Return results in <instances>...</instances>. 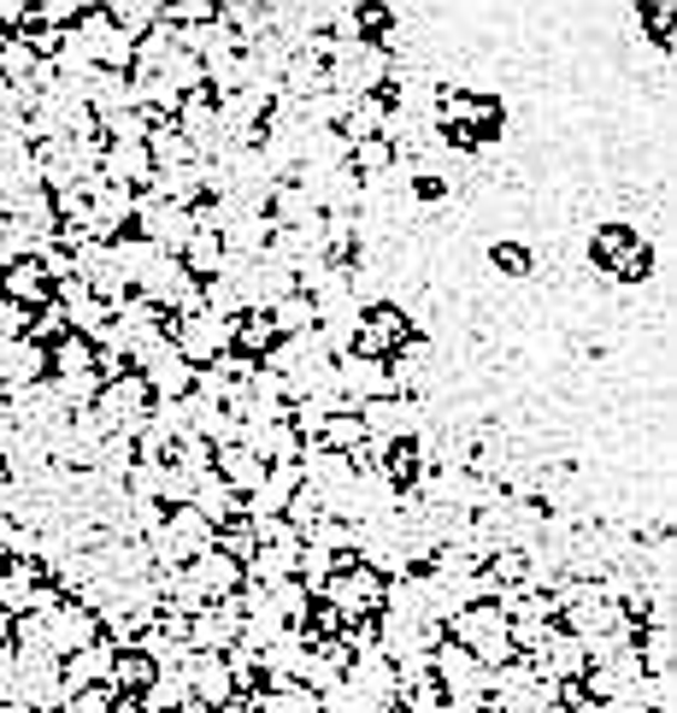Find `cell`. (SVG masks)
<instances>
[{
    "mask_svg": "<svg viewBox=\"0 0 677 713\" xmlns=\"http://www.w3.org/2000/svg\"><path fill=\"white\" fill-rule=\"evenodd\" d=\"M330 371H336V384H342L348 412L366 407V401H378V396H389V366L371 360V354H353V348H348L342 360H330Z\"/></svg>",
    "mask_w": 677,
    "mask_h": 713,
    "instance_id": "7",
    "label": "cell"
},
{
    "mask_svg": "<svg viewBox=\"0 0 677 713\" xmlns=\"http://www.w3.org/2000/svg\"><path fill=\"white\" fill-rule=\"evenodd\" d=\"M560 625L554 619H513V625H506V636H513V654L524 649V661H531V654H542V643H548Z\"/></svg>",
    "mask_w": 677,
    "mask_h": 713,
    "instance_id": "36",
    "label": "cell"
},
{
    "mask_svg": "<svg viewBox=\"0 0 677 713\" xmlns=\"http://www.w3.org/2000/svg\"><path fill=\"white\" fill-rule=\"evenodd\" d=\"M325 448H336V455H353V448L366 442V430H360V419H353V412H336V419L325 425V437H318Z\"/></svg>",
    "mask_w": 677,
    "mask_h": 713,
    "instance_id": "37",
    "label": "cell"
},
{
    "mask_svg": "<svg viewBox=\"0 0 677 713\" xmlns=\"http://www.w3.org/2000/svg\"><path fill=\"white\" fill-rule=\"evenodd\" d=\"M130 224H136V236L142 242H154L160 254H183L189 248V236H195V218H189V206H172V201H160V195H136V213H130Z\"/></svg>",
    "mask_w": 677,
    "mask_h": 713,
    "instance_id": "1",
    "label": "cell"
},
{
    "mask_svg": "<svg viewBox=\"0 0 677 713\" xmlns=\"http://www.w3.org/2000/svg\"><path fill=\"white\" fill-rule=\"evenodd\" d=\"M183 684H189V702L195 707H230L236 702V684H230V666H224V654H189L183 661Z\"/></svg>",
    "mask_w": 677,
    "mask_h": 713,
    "instance_id": "8",
    "label": "cell"
},
{
    "mask_svg": "<svg viewBox=\"0 0 677 713\" xmlns=\"http://www.w3.org/2000/svg\"><path fill=\"white\" fill-rule=\"evenodd\" d=\"M401 330H407V313H401V307H371L366 325H360V336H353V354H371V360H383V348L401 343Z\"/></svg>",
    "mask_w": 677,
    "mask_h": 713,
    "instance_id": "21",
    "label": "cell"
},
{
    "mask_svg": "<svg viewBox=\"0 0 677 713\" xmlns=\"http://www.w3.org/2000/svg\"><path fill=\"white\" fill-rule=\"evenodd\" d=\"M183 578L201 590V602H230V595L242 590V567L230 554H218V549H201L189 567H183Z\"/></svg>",
    "mask_w": 677,
    "mask_h": 713,
    "instance_id": "10",
    "label": "cell"
},
{
    "mask_svg": "<svg viewBox=\"0 0 677 713\" xmlns=\"http://www.w3.org/2000/svg\"><path fill=\"white\" fill-rule=\"evenodd\" d=\"M165 531H172L183 549H189V560L201 554V549H213V524H206L195 508H177V513H165Z\"/></svg>",
    "mask_w": 677,
    "mask_h": 713,
    "instance_id": "32",
    "label": "cell"
},
{
    "mask_svg": "<svg viewBox=\"0 0 677 713\" xmlns=\"http://www.w3.org/2000/svg\"><path fill=\"white\" fill-rule=\"evenodd\" d=\"M300 490V472L295 466H266V483H259L254 496H242V508H248V519H284L289 496Z\"/></svg>",
    "mask_w": 677,
    "mask_h": 713,
    "instance_id": "18",
    "label": "cell"
},
{
    "mask_svg": "<svg viewBox=\"0 0 677 713\" xmlns=\"http://www.w3.org/2000/svg\"><path fill=\"white\" fill-rule=\"evenodd\" d=\"M230 643H236V613H224L218 602L189 619V649L195 654H224Z\"/></svg>",
    "mask_w": 677,
    "mask_h": 713,
    "instance_id": "23",
    "label": "cell"
},
{
    "mask_svg": "<svg viewBox=\"0 0 677 713\" xmlns=\"http://www.w3.org/2000/svg\"><path fill=\"white\" fill-rule=\"evenodd\" d=\"M35 619H42V636H48V654H53V661H65V654L101 643V619L83 613L78 602H53L48 613H35Z\"/></svg>",
    "mask_w": 677,
    "mask_h": 713,
    "instance_id": "6",
    "label": "cell"
},
{
    "mask_svg": "<svg viewBox=\"0 0 677 713\" xmlns=\"http://www.w3.org/2000/svg\"><path fill=\"white\" fill-rule=\"evenodd\" d=\"M271 236H277V224L266 213H236L230 224H224L218 242H224V254H230V259H259Z\"/></svg>",
    "mask_w": 677,
    "mask_h": 713,
    "instance_id": "19",
    "label": "cell"
},
{
    "mask_svg": "<svg viewBox=\"0 0 677 713\" xmlns=\"http://www.w3.org/2000/svg\"><path fill=\"white\" fill-rule=\"evenodd\" d=\"M165 336H172V348H177L195 371H201V366H213L218 354H230V348H236V325H224V318H213L206 307H201V313L172 318V330H165Z\"/></svg>",
    "mask_w": 677,
    "mask_h": 713,
    "instance_id": "2",
    "label": "cell"
},
{
    "mask_svg": "<svg viewBox=\"0 0 677 713\" xmlns=\"http://www.w3.org/2000/svg\"><path fill=\"white\" fill-rule=\"evenodd\" d=\"M60 336H65V307L60 302H48V307H35L30 313V343H60Z\"/></svg>",
    "mask_w": 677,
    "mask_h": 713,
    "instance_id": "38",
    "label": "cell"
},
{
    "mask_svg": "<svg viewBox=\"0 0 677 713\" xmlns=\"http://www.w3.org/2000/svg\"><path fill=\"white\" fill-rule=\"evenodd\" d=\"M183 508H195V513H201V519H206V524H213V531H218V524L242 519V496H236V490H230V483H224L218 472H201Z\"/></svg>",
    "mask_w": 677,
    "mask_h": 713,
    "instance_id": "16",
    "label": "cell"
},
{
    "mask_svg": "<svg viewBox=\"0 0 677 713\" xmlns=\"http://www.w3.org/2000/svg\"><path fill=\"white\" fill-rule=\"evenodd\" d=\"M342 684H353L371 707H378V702H394V666L383 661L378 649H360V654H353L348 672H342Z\"/></svg>",
    "mask_w": 677,
    "mask_h": 713,
    "instance_id": "17",
    "label": "cell"
},
{
    "mask_svg": "<svg viewBox=\"0 0 677 713\" xmlns=\"http://www.w3.org/2000/svg\"><path fill=\"white\" fill-rule=\"evenodd\" d=\"M48 366L53 378H71V371H95V343H83V336H60V343L48 348Z\"/></svg>",
    "mask_w": 677,
    "mask_h": 713,
    "instance_id": "29",
    "label": "cell"
},
{
    "mask_svg": "<svg viewBox=\"0 0 677 713\" xmlns=\"http://www.w3.org/2000/svg\"><path fill=\"white\" fill-rule=\"evenodd\" d=\"M266 218L277 224V231H295V224H307V218H318V206H312V190L307 183H295V177H284L271 190V206H266Z\"/></svg>",
    "mask_w": 677,
    "mask_h": 713,
    "instance_id": "24",
    "label": "cell"
},
{
    "mask_svg": "<svg viewBox=\"0 0 677 713\" xmlns=\"http://www.w3.org/2000/svg\"><path fill=\"white\" fill-rule=\"evenodd\" d=\"M147 160H154V172H172V165H189L195 154H189V142L177 136V124L172 119H154V130H147Z\"/></svg>",
    "mask_w": 677,
    "mask_h": 713,
    "instance_id": "26",
    "label": "cell"
},
{
    "mask_svg": "<svg viewBox=\"0 0 677 713\" xmlns=\"http://www.w3.org/2000/svg\"><path fill=\"white\" fill-rule=\"evenodd\" d=\"M83 106L95 112V124L112 119V112H124V106H130V71H89Z\"/></svg>",
    "mask_w": 677,
    "mask_h": 713,
    "instance_id": "22",
    "label": "cell"
},
{
    "mask_svg": "<svg viewBox=\"0 0 677 713\" xmlns=\"http://www.w3.org/2000/svg\"><path fill=\"white\" fill-rule=\"evenodd\" d=\"M177 259H183V272H189L195 284H206V277H218V266H224V242L195 231V236H189V248H183Z\"/></svg>",
    "mask_w": 677,
    "mask_h": 713,
    "instance_id": "30",
    "label": "cell"
},
{
    "mask_svg": "<svg viewBox=\"0 0 677 713\" xmlns=\"http://www.w3.org/2000/svg\"><path fill=\"white\" fill-rule=\"evenodd\" d=\"M430 679H437V690L448 702H483L489 696V666H478L472 654L460 643H448V636H442V649L430 654Z\"/></svg>",
    "mask_w": 677,
    "mask_h": 713,
    "instance_id": "5",
    "label": "cell"
},
{
    "mask_svg": "<svg viewBox=\"0 0 677 713\" xmlns=\"http://www.w3.org/2000/svg\"><path fill=\"white\" fill-rule=\"evenodd\" d=\"M259 672L271 679V690L300 684V672H307V631H284L271 649H259Z\"/></svg>",
    "mask_w": 677,
    "mask_h": 713,
    "instance_id": "12",
    "label": "cell"
},
{
    "mask_svg": "<svg viewBox=\"0 0 677 713\" xmlns=\"http://www.w3.org/2000/svg\"><path fill=\"white\" fill-rule=\"evenodd\" d=\"M124 496L130 501H160L165 496V460H136L124 472Z\"/></svg>",
    "mask_w": 677,
    "mask_h": 713,
    "instance_id": "33",
    "label": "cell"
},
{
    "mask_svg": "<svg viewBox=\"0 0 677 713\" xmlns=\"http://www.w3.org/2000/svg\"><path fill=\"white\" fill-rule=\"evenodd\" d=\"M101 177L119 183V190H142L154 177V160H147L142 142H106L101 147Z\"/></svg>",
    "mask_w": 677,
    "mask_h": 713,
    "instance_id": "14",
    "label": "cell"
},
{
    "mask_svg": "<svg viewBox=\"0 0 677 713\" xmlns=\"http://www.w3.org/2000/svg\"><path fill=\"white\" fill-rule=\"evenodd\" d=\"M266 318H271V330H277V336H307V330H318V313H312V302H307L300 289H295V295H284V302H277Z\"/></svg>",
    "mask_w": 677,
    "mask_h": 713,
    "instance_id": "28",
    "label": "cell"
},
{
    "mask_svg": "<svg viewBox=\"0 0 677 713\" xmlns=\"http://www.w3.org/2000/svg\"><path fill=\"white\" fill-rule=\"evenodd\" d=\"M383 119H389V95H360L348 106V119H342V136L348 142H378L383 136Z\"/></svg>",
    "mask_w": 677,
    "mask_h": 713,
    "instance_id": "25",
    "label": "cell"
},
{
    "mask_svg": "<svg viewBox=\"0 0 677 713\" xmlns=\"http://www.w3.org/2000/svg\"><path fill=\"white\" fill-rule=\"evenodd\" d=\"M213 472L224 478V483H230V490L236 496H254L259 490V483H266V460H259V455H248V448H213Z\"/></svg>",
    "mask_w": 677,
    "mask_h": 713,
    "instance_id": "20",
    "label": "cell"
},
{
    "mask_svg": "<svg viewBox=\"0 0 677 713\" xmlns=\"http://www.w3.org/2000/svg\"><path fill=\"white\" fill-rule=\"evenodd\" d=\"M218 713H254L248 702H230V707H218Z\"/></svg>",
    "mask_w": 677,
    "mask_h": 713,
    "instance_id": "42",
    "label": "cell"
},
{
    "mask_svg": "<svg viewBox=\"0 0 677 713\" xmlns=\"http://www.w3.org/2000/svg\"><path fill=\"white\" fill-rule=\"evenodd\" d=\"M0 24H12V30H18V24H30V12L18 7V0H0Z\"/></svg>",
    "mask_w": 677,
    "mask_h": 713,
    "instance_id": "40",
    "label": "cell"
},
{
    "mask_svg": "<svg viewBox=\"0 0 677 713\" xmlns=\"http://www.w3.org/2000/svg\"><path fill=\"white\" fill-rule=\"evenodd\" d=\"M300 542H307V549H325L330 560H336V554H353V531H348L342 519H318Z\"/></svg>",
    "mask_w": 677,
    "mask_h": 713,
    "instance_id": "35",
    "label": "cell"
},
{
    "mask_svg": "<svg viewBox=\"0 0 677 713\" xmlns=\"http://www.w3.org/2000/svg\"><path fill=\"white\" fill-rule=\"evenodd\" d=\"M236 343L248 348V360L259 366L271 354V343H277V330H271V318L266 313H248V318H236Z\"/></svg>",
    "mask_w": 677,
    "mask_h": 713,
    "instance_id": "34",
    "label": "cell"
},
{
    "mask_svg": "<svg viewBox=\"0 0 677 713\" xmlns=\"http://www.w3.org/2000/svg\"><path fill=\"white\" fill-rule=\"evenodd\" d=\"M83 201H89V213H83V236H89V242H112V236L130 231L136 190H119V183H106V177L95 172V177H83Z\"/></svg>",
    "mask_w": 677,
    "mask_h": 713,
    "instance_id": "3",
    "label": "cell"
},
{
    "mask_svg": "<svg viewBox=\"0 0 677 713\" xmlns=\"http://www.w3.org/2000/svg\"><path fill=\"white\" fill-rule=\"evenodd\" d=\"M0 295H7L12 307L35 313V307H48V302H53V284H48V272L35 266V259H12V266L0 272Z\"/></svg>",
    "mask_w": 677,
    "mask_h": 713,
    "instance_id": "15",
    "label": "cell"
},
{
    "mask_svg": "<svg viewBox=\"0 0 677 713\" xmlns=\"http://www.w3.org/2000/svg\"><path fill=\"white\" fill-rule=\"evenodd\" d=\"M95 130H101V142H147V130H154V112L124 106V112H112V119H101Z\"/></svg>",
    "mask_w": 677,
    "mask_h": 713,
    "instance_id": "31",
    "label": "cell"
},
{
    "mask_svg": "<svg viewBox=\"0 0 677 713\" xmlns=\"http://www.w3.org/2000/svg\"><path fill=\"white\" fill-rule=\"evenodd\" d=\"M112 661H119V649H112V643H89V649H78V654H65V661H60V679H65L71 696H78V690L112 684Z\"/></svg>",
    "mask_w": 677,
    "mask_h": 713,
    "instance_id": "13",
    "label": "cell"
},
{
    "mask_svg": "<svg viewBox=\"0 0 677 713\" xmlns=\"http://www.w3.org/2000/svg\"><path fill=\"white\" fill-rule=\"evenodd\" d=\"M48 378V348L30 343V336H12V343H0V396H12V389H30Z\"/></svg>",
    "mask_w": 677,
    "mask_h": 713,
    "instance_id": "9",
    "label": "cell"
},
{
    "mask_svg": "<svg viewBox=\"0 0 677 713\" xmlns=\"http://www.w3.org/2000/svg\"><path fill=\"white\" fill-rule=\"evenodd\" d=\"M318 595H330V608L342 613V625H366V619H378V608H383V578L348 560L342 572H330V584Z\"/></svg>",
    "mask_w": 677,
    "mask_h": 713,
    "instance_id": "4",
    "label": "cell"
},
{
    "mask_svg": "<svg viewBox=\"0 0 677 713\" xmlns=\"http://www.w3.org/2000/svg\"><path fill=\"white\" fill-rule=\"evenodd\" d=\"M78 18H83V7H78V0H53V7L30 12V24H60V30H71Z\"/></svg>",
    "mask_w": 677,
    "mask_h": 713,
    "instance_id": "39",
    "label": "cell"
},
{
    "mask_svg": "<svg viewBox=\"0 0 677 713\" xmlns=\"http://www.w3.org/2000/svg\"><path fill=\"white\" fill-rule=\"evenodd\" d=\"M0 302H7V295H0Z\"/></svg>",
    "mask_w": 677,
    "mask_h": 713,
    "instance_id": "45",
    "label": "cell"
},
{
    "mask_svg": "<svg viewBox=\"0 0 677 713\" xmlns=\"http://www.w3.org/2000/svg\"><path fill=\"white\" fill-rule=\"evenodd\" d=\"M35 590H42V567L35 560H0V613L7 619L35 613Z\"/></svg>",
    "mask_w": 677,
    "mask_h": 713,
    "instance_id": "11",
    "label": "cell"
},
{
    "mask_svg": "<svg viewBox=\"0 0 677 713\" xmlns=\"http://www.w3.org/2000/svg\"><path fill=\"white\" fill-rule=\"evenodd\" d=\"M0 483H7V478H0Z\"/></svg>",
    "mask_w": 677,
    "mask_h": 713,
    "instance_id": "46",
    "label": "cell"
},
{
    "mask_svg": "<svg viewBox=\"0 0 677 713\" xmlns=\"http://www.w3.org/2000/svg\"><path fill=\"white\" fill-rule=\"evenodd\" d=\"M136 702H142V713H177V707H189V684H183V672H154Z\"/></svg>",
    "mask_w": 677,
    "mask_h": 713,
    "instance_id": "27",
    "label": "cell"
},
{
    "mask_svg": "<svg viewBox=\"0 0 677 713\" xmlns=\"http://www.w3.org/2000/svg\"><path fill=\"white\" fill-rule=\"evenodd\" d=\"M0 419H7V396H0Z\"/></svg>",
    "mask_w": 677,
    "mask_h": 713,
    "instance_id": "44",
    "label": "cell"
},
{
    "mask_svg": "<svg viewBox=\"0 0 677 713\" xmlns=\"http://www.w3.org/2000/svg\"><path fill=\"white\" fill-rule=\"evenodd\" d=\"M437 713H483V702H448V696H442Z\"/></svg>",
    "mask_w": 677,
    "mask_h": 713,
    "instance_id": "41",
    "label": "cell"
},
{
    "mask_svg": "<svg viewBox=\"0 0 677 713\" xmlns=\"http://www.w3.org/2000/svg\"><path fill=\"white\" fill-rule=\"evenodd\" d=\"M177 713H213V707H195V702H189V707H177Z\"/></svg>",
    "mask_w": 677,
    "mask_h": 713,
    "instance_id": "43",
    "label": "cell"
}]
</instances>
